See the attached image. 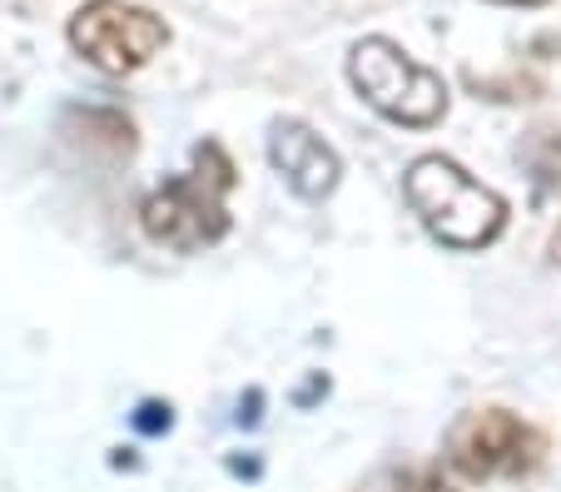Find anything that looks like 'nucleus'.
Segmentation results:
<instances>
[{
	"instance_id": "nucleus-1",
	"label": "nucleus",
	"mask_w": 561,
	"mask_h": 492,
	"mask_svg": "<svg viewBox=\"0 0 561 492\" xmlns=\"http://www.w3.org/2000/svg\"><path fill=\"white\" fill-rule=\"evenodd\" d=\"M233 160L224 145L199 139L194 145V170L164 180L145 204H139V225L154 244L174 254H204L229 234V190H233Z\"/></svg>"
},
{
	"instance_id": "nucleus-2",
	"label": "nucleus",
	"mask_w": 561,
	"mask_h": 492,
	"mask_svg": "<svg viewBox=\"0 0 561 492\" xmlns=\"http://www.w3.org/2000/svg\"><path fill=\"white\" fill-rule=\"evenodd\" d=\"M403 194L413 204V215L423 219L427 234L437 244L457 249V254L488 249L507 229V199L497 190H488L482 180H472L447 155H423V160L408 164Z\"/></svg>"
},
{
	"instance_id": "nucleus-3",
	"label": "nucleus",
	"mask_w": 561,
	"mask_h": 492,
	"mask_svg": "<svg viewBox=\"0 0 561 492\" xmlns=\"http://www.w3.org/2000/svg\"><path fill=\"white\" fill-rule=\"evenodd\" d=\"M348 80L382 119L392 125H413L427 129L447 115V85L443 76H433L427 65H417L403 45L368 35V41L353 45L348 55Z\"/></svg>"
},
{
	"instance_id": "nucleus-4",
	"label": "nucleus",
	"mask_w": 561,
	"mask_h": 492,
	"mask_svg": "<svg viewBox=\"0 0 561 492\" xmlns=\"http://www.w3.org/2000/svg\"><path fill=\"white\" fill-rule=\"evenodd\" d=\"M541 453H547L541 433L531 423H522L517 413H507V408H472L447 433V462L467 482L527 478L541 462Z\"/></svg>"
},
{
	"instance_id": "nucleus-5",
	"label": "nucleus",
	"mask_w": 561,
	"mask_h": 492,
	"mask_svg": "<svg viewBox=\"0 0 561 492\" xmlns=\"http://www.w3.org/2000/svg\"><path fill=\"white\" fill-rule=\"evenodd\" d=\"M70 45L105 76H129L170 45V25L135 0H85L70 21Z\"/></svg>"
},
{
	"instance_id": "nucleus-6",
	"label": "nucleus",
	"mask_w": 561,
	"mask_h": 492,
	"mask_svg": "<svg viewBox=\"0 0 561 492\" xmlns=\"http://www.w3.org/2000/svg\"><path fill=\"white\" fill-rule=\"evenodd\" d=\"M268 160L284 174L288 190L308 204L329 199V194L339 190V174H343L339 150H333L323 135H313L304 119H278V125L268 129Z\"/></svg>"
},
{
	"instance_id": "nucleus-7",
	"label": "nucleus",
	"mask_w": 561,
	"mask_h": 492,
	"mask_svg": "<svg viewBox=\"0 0 561 492\" xmlns=\"http://www.w3.org/2000/svg\"><path fill=\"white\" fill-rule=\"evenodd\" d=\"M522 160H527V170L537 174L541 190H547V194H561V135H557V129H537Z\"/></svg>"
},
{
	"instance_id": "nucleus-8",
	"label": "nucleus",
	"mask_w": 561,
	"mask_h": 492,
	"mask_svg": "<svg viewBox=\"0 0 561 492\" xmlns=\"http://www.w3.org/2000/svg\"><path fill=\"white\" fill-rule=\"evenodd\" d=\"M551 259L561 264V229H557V239H551Z\"/></svg>"
},
{
	"instance_id": "nucleus-9",
	"label": "nucleus",
	"mask_w": 561,
	"mask_h": 492,
	"mask_svg": "<svg viewBox=\"0 0 561 492\" xmlns=\"http://www.w3.org/2000/svg\"><path fill=\"white\" fill-rule=\"evenodd\" d=\"M497 5H541V0H497Z\"/></svg>"
}]
</instances>
